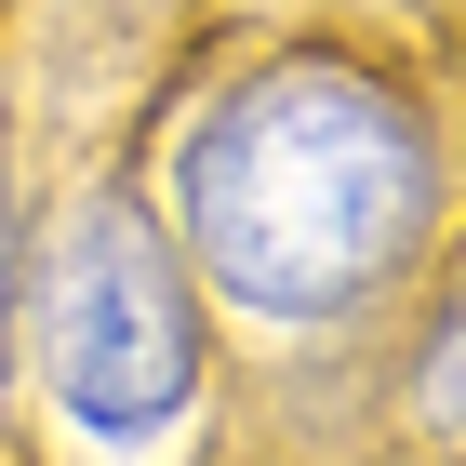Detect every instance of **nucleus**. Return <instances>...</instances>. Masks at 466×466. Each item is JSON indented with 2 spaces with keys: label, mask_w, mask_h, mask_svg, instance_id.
I'll return each instance as SVG.
<instances>
[{
  "label": "nucleus",
  "mask_w": 466,
  "mask_h": 466,
  "mask_svg": "<svg viewBox=\"0 0 466 466\" xmlns=\"http://www.w3.org/2000/svg\"><path fill=\"white\" fill-rule=\"evenodd\" d=\"M160 227L253 347H347L440 280L453 134L440 94L360 40H267L160 147Z\"/></svg>",
  "instance_id": "1"
},
{
  "label": "nucleus",
  "mask_w": 466,
  "mask_h": 466,
  "mask_svg": "<svg viewBox=\"0 0 466 466\" xmlns=\"http://www.w3.org/2000/svg\"><path fill=\"white\" fill-rule=\"evenodd\" d=\"M14 400L80 466H174L214 413V307L134 174H94L27 227L14 293Z\"/></svg>",
  "instance_id": "2"
},
{
  "label": "nucleus",
  "mask_w": 466,
  "mask_h": 466,
  "mask_svg": "<svg viewBox=\"0 0 466 466\" xmlns=\"http://www.w3.org/2000/svg\"><path fill=\"white\" fill-rule=\"evenodd\" d=\"M27 187H14V107H0V400H14V293H27Z\"/></svg>",
  "instance_id": "3"
}]
</instances>
